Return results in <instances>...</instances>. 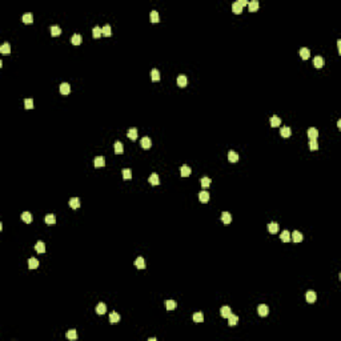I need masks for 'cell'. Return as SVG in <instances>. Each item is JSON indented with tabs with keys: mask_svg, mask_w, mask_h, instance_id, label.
<instances>
[{
	"mask_svg": "<svg viewBox=\"0 0 341 341\" xmlns=\"http://www.w3.org/2000/svg\"><path fill=\"white\" fill-rule=\"evenodd\" d=\"M221 221L224 223L225 225H228L229 223L232 221V216H231V213L229 212H223L221 213Z\"/></svg>",
	"mask_w": 341,
	"mask_h": 341,
	"instance_id": "5",
	"label": "cell"
},
{
	"mask_svg": "<svg viewBox=\"0 0 341 341\" xmlns=\"http://www.w3.org/2000/svg\"><path fill=\"white\" fill-rule=\"evenodd\" d=\"M193 321L195 322H203L204 321V315H203L201 312H196V313H193Z\"/></svg>",
	"mask_w": 341,
	"mask_h": 341,
	"instance_id": "36",
	"label": "cell"
},
{
	"mask_svg": "<svg viewBox=\"0 0 341 341\" xmlns=\"http://www.w3.org/2000/svg\"><path fill=\"white\" fill-rule=\"evenodd\" d=\"M101 35H103V32H101V28H100V27H97V25H96L95 28L92 29V36H93V38H95V39H97V38H100Z\"/></svg>",
	"mask_w": 341,
	"mask_h": 341,
	"instance_id": "42",
	"label": "cell"
},
{
	"mask_svg": "<svg viewBox=\"0 0 341 341\" xmlns=\"http://www.w3.org/2000/svg\"><path fill=\"white\" fill-rule=\"evenodd\" d=\"M309 149L310 151H317V149H319V143H317L316 139L309 140Z\"/></svg>",
	"mask_w": 341,
	"mask_h": 341,
	"instance_id": "40",
	"label": "cell"
},
{
	"mask_svg": "<svg viewBox=\"0 0 341 341\" xmlns=\"http://www.w3.org/2000/svg\"><path fill=\"white\" fill-rule=\"evenodd\" d=\"M200 183H201V185L204 187V188H208L209 185H211V179L209 177H201V180H200Z\"/></svg>",
	"mask_w": 341,
	"mask_h": 341,
	"instance_id": "47",
	"label": "cell"
},
{
	"mask_svg": "<svg viewBox=\"0 0 341 341\" xmlns=\"http://www.w3.org/2000/svg\"><path fill=\"white\" fill-rule=\"evenodd\" d=\"M291 236H292V240H293L294 243H301V241H303V233L299 231H294L293 233H291Z\"/></svg>",
	"mask_w": 341,
	"mask_h": 341,
	"instance_id": "6",
	"label": "cell"
},
{
	"mask_svg": "<svg viewBox=\"0 0 341 341\" xmlns=\"http://www.w3.org/2000/svg\"><path fill=\"white\" fill-rule=\"evenodd\" d=\"M280 135L283 136V137H285V139H288V137L292 135V129L289 127H283L280 129Z\"/></svg>",
	"mask_w": 341,
	"mask_h": 341,
	"instance_id": "8",
	"label": "cell"
},
{
	"mask_svg": "<svg viewBox=\"0 0 341 341\" xmlns=\"http://www.w3.org/2000/svg\"><path fill=\"white\" fill-rule=\"evenodd\" d=\"M60 92L63 93V95H68L71 92V87L68 83H61L60 84Z\"/></svg>",
	"mask_w": 341,
	"mask_h": 341,
	"instance_id": "15",
	"label": "cell"
},
{
	"mask_svg": "<svg viewBox=\"0 0 341 341\" xmlns=\"http://www.w3.org/2000/svg\"><path fill=\"white\" fill-rule=\"evenodd\" d=\"M71 43H72L73 45H80L81 44V35L75 33V35L72 36V39H71Z\"/></svg>",
	"mask_w": 341,
	"mask_h": 341,
	"instance_id": "30",
	"label": "cell"
},
{
	"mask_svg": "<svg viewBox=\"0 0 341 341\" xmlns=\"http://www.w3.org/2000/svg\"><path fill=\"white\" fill-rule=\"evenodd\" d=\"M180 175L183 177H188L191 175V168L188 165H181L180 167Z\"/></svg>",
	"mask_w": 341,
	"mask_h": 341,
	"instance_id": "14",
	"label": "cell"
},
{
	"mask_svg": "<svg viewBox=\"0 0 341 341\" xmlns=\"http://www.w3.org/2000/svg\"><path fill=\"white\" fill-rule=\"evenodd\" d=\"M281 124V119L277 116V115H273L271 117V125L272 127H278Z\"/></svg>",
	"mask_w": 341,
	"mask_h": 341,
	"instance_id": "34",
	"label": "cell"
},
{
	"mask_svg": "<svg viewBox=\"0 0 341 341\" xmlns=\"http://www.w3.org/2000/svg\"><path fill=\"white\" fill-rule=\"evenodd\" d=\"M199 199L201 203H207L209 200V193L207 192V191H201V192L199 193Z\"/></svg>",
	"mask_w": 341,
	"mask_h": 341,
	"instance_id": "33",
	"label": "cell"
},
{
	"mask_svg": "<svg viewBox=\"0 0 341 341\" xmlns=\"http://www.w3.org/2000/svg\"><path fill=\"white\" fill-rule=\"evenodd\" d=\"M151 22L152 23H159L160 22V16H159L157 11H152L151 12Z\"/></svg>",
	"mask_w": 341,
	"mask_h": 341,
	"instance_id": "44",
	"label": "cell"
},
{
	"mask_svg": "<svg viewBox=\"0 0 341 341\" xmlns=\"http://www.w3.org/2000/svg\"><path fill=\"white\" fill-rule=\"evenodd\" d=\"M113 147H115V153H117V155H120V153L124 152V147H123V143L121 141H116Z\"/></svg>",
	"mask_w": 341,
	"mask_h": 341,
	"instance_id": "28",
	"label": "cell"
},
{
	"mask_svg": "<svg viewBox=\"0 0 341 341\" xmlns=\"http://www.w3.org/2000/svg\"><path fill=\"white\" fill-rule=\"evenodd\" d=\"M95 167L96 168H100V167H104L105 165V159L103 157V156H96L95 157Z\"/></svg>",
	"mask_w": 341,
	"mask_h": 341,
	"instance_id": "7",
	"label": "cell"
},
{
	"mask_svg": "<svg viewBox=\"0 0 341 341\" xmlns=\"http://www.w3.org/2000/svg\"><path fill=\"white\" fill-rule=\"evenodd\" d=\"M268 231L271 232V233H277V232H278V224L276 223V221H272V223H269V224H268Z\"/></svg>",
	"mask_w": 341,
	"mask_h": 341,
	"instance_id": "16",
	"label": "cell"
},
{
	"mask_svg": "<svg viewBox=\"0 0 341 341\" xmlns=\"http://www.w3.org/2000/svg\"><path fill=\"white\" fill-rule=\"evenodd\" d=\"M151 76H152V80H153V81H159V80H160V72H159V70H156V68L152 70Z\"/></svg>",
	"mask_w": 341,
	"mask_h": 341,
	"instance_id": "43",
	"label": "cell"
},
{
	"mask_svg": "<svg viewBox=\"0 0 341 341\" xmlns=\"http://www.w3.org/2000/svg\"><path fill=\"white\" fill-rule=\"evenodd\" d=\"M127 136H128V139L135 141V140L137 139V129H136V128H129L128 132H127Z\"/></svg>",
	"mask_w": 341,
	"mask_h": 341,
	"instance_id": "11",
	"label": "cell"
},
{
	"mask_svg": "<svg viewBox=\"0 0 341 341\" xmlns=\"http://www.w3.org/2000/svg\"><path fill=\"white\" fill-rule=\"evenodd\" d=\"M135 267H137L139 269H144V268H145V261H144V259H143L141 256H139V257L135 260Z\"/></svg>",
	"mask_w": 341,
	"mask_h": 341,
	"instance_id": "12",
	"label": "cell"
},
{
	"mask_svg": "<svg viewBox=\"0 0 341 341\" xmlns=\"http://www.w3.org/2000/svg\"><path fill=\"white\" fill-rule=\"evenodd\" d=\"M22 19H23V22H24L25 24H31V23L33 22V15H32L31 12H27V13L23 15Z\"/></svg>",
	"mask_w": 341,
	"mask_h": 341,
	"instance_id": "22",
	"label": "cell"
},
{
	"mask_svg": "<svg viewBox=\"0 0 341 341\" xmlns=\"http://www.w3.org/2000/svg\"><path fill=\"white\" fill-rule=\"evenodd\" d=\"M35 249L38 253H44L45 252V244L43 241H38L35 245Z\"/></svg>",
	"mask_w": 341,
	"mask_h": 341,
	"instance_id": "29",
	"label": "cell"
},
{
	"mask_svg": "<svg viewBox=\"0 0 341 341\" xmlns=\"http://www.w3.org/2000/svg\"><path fill=\"white\" fill-rule=\"evenodd\" d=\"M176 305L177 304H176V301L175 300H167L165 301V306H167L168 310H173L175 308H176Z\"/></svg>",
	"mask_w": 341,
	"mask_h": 341,
	"instance_id": "41",
	"label": "cell"
},
{
	"mask_svg": "<svg viewBox=\"0 0 341 341\" xmlns=\"http://www.w3.org/2000/svg\"><path fill=\"white\" fill-rule=\"evenodd\" d=\"M257 312H259V315L260 316H267L269 313V308H268V305H265V304H260L259 305V308H257Z\"/></svg>",
	"mask_w": 341,
	"mask_h": 341,
	"instance_id": "3",
	"label": "cell"
},
{
	"mask_svg": "<svg viewBox=\"0 0 341 341\" xmlns=\"http://www.w3.org/2000/svg\"><path fill=\"white\" fill-rule=\"evenodd\" d=\"M239 4H240L241 7H244V6H248V1H246V0H240V1H239Z\"/></svg>",
	"mask_w": 341,
	"mask_h": 341,
	"instance_id": "49",
	"label": "cell"
},
{
	"mask_svg": "<svg viewBox=\"0 0 341 341\" xmlns=\"http://www.w3.org/2000/svg\"><path fill=\"white\" fill-rule=\"evenodd\" d=\"M337 127H338V128H340V129H341V120H338V121H337Z\"/></svg>",
	"mask_w": 341,
	"mask_h": 341,
	"instance_id": "51",
	"label": "cell"
},
{
	"mask_svg": "<svg viewBox=\"0 0 341 341\" xmlns=\"http://www.w3.org/2000/svg\"><path fill=\"white\" fill-rule=\"evenodd\" d=\"M39 267V260L35 259V257H31L28 260V268L29 269H36Z\"/></svg>",
	"mask_w": 341,
	"mask_h": 341,
	"instance_id": "23",
	"label": "cell"
},
{
	"mask_svg": "<svg viewBox=\"0 0 341 341\" xmlns=\"http://www.w3.org/2000/svg\"><path fill=\"white\" fill-rule=\"evenodd\" d=\"M232 11H233L235 13H237V15H240V13L243 12V7L239 4V1H235V3L232 4Z\"/></svg>",
	"mask_w": 341,
	"mask_h": 341,
	"instance_id": "32",
	"label": "cell"
},
{
	"mask_svg": "<svg viewBox=\"0 0 341 341\" xmlns=\"http://www.w3.org/2000/svg\"><path fill=\"white\" fill-rule=\"evenodd\" d=\"M259 1L257 0H252V1H249L248 3V7H249V11L251 12H256V11L259 10Z\"/></svg>",
	"mask_w": 341,
	"mask_h": 341,
	"instance_id": "20",
	"label": "cell"
},
{
	"mask_svg": "<svg viewBox=\"0 0 341 341\" xmlns=\"http://www.w3.org/2000/svg\"><path fill=\"white\" fill-rule=\"evenodd\" d=\"M187 81H188V79H187V76L185 75H179L177 76V85L179 87H185L187 85Z\"/></svg>",
	"mask_w": 341,
	"mask_h": 341,
	"instance_id": "10",
	"label": "cell"
},
{
	"mask_svg": "<svg viewBox=\"0 0 341 341\" xmlns=\"http://www.w3.org/2000/svg\"><path fill=\"white\" fill-rule=\"evenodd\" d=\"M70 207L73 209H77L80 207V200L79 197H72V199L70 200Z\"/></svg>",
	"mask_w": 341,
	"mask_h": 341,
	"instance_id": "27",
	"label": "cell"
},
{
	"mask_svg": "<svg viewBox=\"0 0 341 341\" xmlns=\"http://www.w3.org/2000/svg\"><path fill=\"white\" fill-rule=\"evenodd\" d=\"M149 183H151L152 185H159V184H160V179H159V175H157V173H152L151 176H149Z\"/></svg>",
	"mask_w": 341,
	"mask_h": 341,
	"instance_id": "25",
	"label": "cell"
},
{
	"mask_svg": "<svg viewBox=\"0 0 341 341\" xmlns=\"http://www.w3.org/2000/svg\"><path fill=\"white\" fill-rule=\"evenodd\" d=\"M101 32H103V35L107 36V38H108V36H111V35H112V32H111V25L109 24H105L104 27L101 28Z\"/></svg>",
	"mask_w": 341,
	"mask_h": 341,
	"instance_id": "45",
	"label": "cell"
},
{
	"mask_svg": "<svg viewBox=\"0 0 341 341\" xmlns=\"http://www.w3.org/2000/svg\"><path fill=\"white\" fill-rule=\"evenodd\" d=\"M280 239H281V241H284V243H289V241H291V232L283 231L280 235Z\"/></svg>",
	"mask_w": 341,
	"mask_h": 341,
	"instance_id": "17",
	"label": "cell"
},
{
	"mask_svg": "<svg viewBox=\"0 0 341 341\" xmlns=\"http://www.w3.org/2000/svg\"><path fill=\"white\" fill-rule=\"evenodd\" d=\"M22 220L24 221V223H27V224H29L32 221V213H29V212H23L22 213Z\"/></svg>",
	"mask_w": 341,
	"mask_h": 341,
	"instance_id": "31",
	"label": "cell"
},
{
	"mask_svg": "<svg viewBox=\"0 0 341 341\" xmlns=\"http://www.w3.org/2000/svg\"><path fill=\"white\" fill-rule=\"evenodd\" d=\"M228 160L231 161V163H237V161H239V155H237V152L229 151V153H228Z\"/></svg>",
	"mask_w": 341,
	"mask_h": 341,
	"instance_id": "19",
	"label": "cell"
},
{
	"mask_svg": "<svg viewBox=\"0 0 341 341\" xmlns=\"http://www.w3.org/2000/svg\"><path fill=\"white\" fill-rule=\"evenodd\" d=\"M67 338H70V340H76L77 338V332L75 331V329H70V331L67 332Z\"/></svg>",
	"mask_w": 341,
	"mask_h": 341,
	"instance_id": "39",
	"label": "cell"
},
{
	"mask_svg": "<svg viewBox=\"0 0 341 341\" xmlns=\"http://www.w3.org/2000/svg\"><path fill=\"white\" fill-rule=\"evenodd\" d=\"M123 177L125 179V180H129L131 177H132V170H131L129 168H124L123 169Z\"/></svg>",
	"mask_w": 341,
	"mask_h": 341,
	"instance_id": "46",
	"label": "cell"
},
{
	"mask_svg": "<svg viewBox=\"0 0 341 341\" xmlns=\"http://www.w3.org/2000/svg\"><path fill=\"white\" fill-rule=\"evenodd\" d=\"M220 315H221V316H223V317H224V319H228V317H229V316H231V315H232V310H231V308H229V306H228V305L221 306V309H220Z\"/></svg>",
	"mask_w": 341,
	"mask_h": 341,
	"instance_id": "2",
	"label": "cell"
},
{
	"mask_svg": "<svg viewBox=\"0 0 341 341\" xmlns=\"http://www.w3.org/2000/svg\"><path fill=\"white\" fill-rule=\"evenodd\" d=\"M300 56H301V59L303 60H306V59H309V56H310V51H309V48H306V47H303L300 49Z\"/></svg>",
	"mask_w": 341,
	"mask_h": 341,
	"instance_id": "4",
	"label": "cell"
},
{
	"mask_svg": "<svg viewBox=\"0 0 341 341\" xmlns=\"http://www.w3.org/2000/svg\"><path fill=\"white\" fill-rule=\"evenodd\" d=\"M107 312V305L104 303H99L97 306H96V313L97 315H104Z\"/></svg>",
	"mask_w": 341,
	"mask_h": 341,
	"instance_id": "13",
	"label": "cell"
},
{
	"mask_svg": "<svg viewBox=\"0 0 341 341\" xmlns=\"http://www.w3.org/2000/svg\"><path fill=\"white\" fill-rule=\"evenodd\" d=\"M305 299H306V301L308 303H315L316 301V299H317V296H316V293L313 291H309V292H306V294H305Z\"/></svg>",
	"mask_w": 341,
	"mask_h": 341,
	"instance_id": "9",
	"label": "cell"
},
{
	"mask_svg": "<svg viewBox=\"0 0 341 341\" xmlns=\"http://www.w3.org/2000/svg\"><path fill=\"white\" fill-rule=\"evenodd\" d=\"M313 64H315L316 68H322L324 67V59L321 56H316L313 59Z\"/></svg>",
	"mask_w": 341,
	"mask_h": 341,
	"instance_id": "18",
	"label": "cell"
},
{
	"mask_svg": "<svg viewBox=\"0 0 341 341\" xmlns=\"http://www.w3.org/2000/svg\"><path fill=\"white\" fill-rule=\"evenodd\" d=\"M228 324L231 326H233V325H236L237 322H239V316H236V315H231V316L228 317Z\"/></svg>",
	"mask_w": 341,
	"mask_h": 341,
	"instance_id": "38",
	"label": "cell"
},
{
	"mask_svg": "<svg viewBox=\"0 0 341 341\" xmlns=\"http://www.w3.org/2000/svg\"><path fill=\"white\" fill-rule=\"evenodd\" d=\"M140 145H141L144 149H149L151 148V145H152V140L149 139L148 136H144V137L140 140Z\"/></svg>",
	"mask_w": 341,
	"mask_h": 341,
	"instance_id": "1",
	"label": "cell"
},
{
	"mask_svg": "<svg viewBox=\"0 0 341 341\" xmlns=\"http://www.w3.org/2000/svg\"><path fill=\"white\" fill-rule=\"evenodd\" d=\"M337 47H338V52L341 54V40H337Z\"/></svg>",
	"mask_w": 341,
	"mask_h": 341,
	"instance_id": "50",
	"label": "cell"
},
{
	"mask_svg": "<svg viewBox=\"0 0 341 341\" xmlns=\"http://www.w3.org/2000/svg\"><path fill=\"white\" fill-rule=\"evenodd\" d=\"M24 107L27 108V109L33 108V100H32V99H25L24 100Z\"/></svg>",
	"mask_w": 341,
	"mask_h": 341,
	"instance_id": "48",
	"label": "cell"
},
{
	"mask_svg": "<svg viewBox=\"0 0 341 341\" xmlns=\"http://www.w3.org/2000/svg\"><path fill=\"white\" fill-rule=\"evenodd\" d=\"M0 52H1L3 55L11 54V45L8 44V43H3V44H1V47H0Z\"/></svg>",
	"mask_w": 341,
	"mask_h": 341,
	"instance_id": "24",
	"label": "cell"
},
{
	"mask_svg": "<svg viewBox=\"0 0 341 341\" xmlns=\"http://www.w3.org/2000/svg\"><path fill=\"white\" fill-rule=\"evenodd\" d=\"M61 33V28L59 25H52L51 27V35L52 36H59Z\"/></svg>",
	"mask_w": 341,
	"mask_h": 341,
	"instance_id": "37",
	"label": "cell"
},
{
	"mask_svg": "<svg viewBox=\"0 0 341 341\" xmlns=\"http://www.w3.org/2000/svg\"><path fill=\"white\" fill-rule=\"evenodd\" d=\"M109 321L112 322V324H115V322H119L120 321V315L117 312H112L109 315Z\"/></svg>",
	"mask_w": 341,
	"mask_h": 341,
	"instance_id": "35",
	"label": "cell"
},
{
	"mask_svg": "<svg viewBox=\"0 0 341 341\" xmlns=\"http://www.w3.org/2000/svg\"><path fill=\"white\" fill-rule=\"evenodd\" d=\"M317 136H319V131H317V128L312 127V128L308 129V137H309V139H317Z\"/></svg>",
	"mask_w": 341,
	"mask_h": 341,
	"instance_id": "21",
	"label": "cell"
},
{
	"mask_svg": "<svg viewBox=\"0 0 341 341\" xmlns=\"http://www.w3.org/2000/svg\"><path fill=\"white\" fill-rule=\"evenodd\" d=\"M45 224L47 225H55L56 224V216L55 215H47L45 216Z\"/></svg>",
	"mask_w": 341,
	"mask_h": 341,
	"instance_id": "26",
	"label": "cell"
}]
</instances>
